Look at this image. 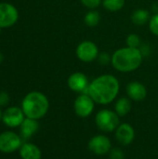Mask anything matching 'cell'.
I'll return each mask as SVG.
<instances>
[{"label": "cell", "mask_w": 158, "mask_h": 159, "mask_svg": "<svg viewBox=\"0 0 158 159\" xmlns=\"http://www.w3.org/2000/svg\"><path fill=\"white\" fill-rule=\"evenodd\" d=\"M119 91L118 80L111 75H104L94 79L88 87V95L99 104H108L117 96Z\"/></svg>", "instance_id": "obj_1"}, {"label": "cell", "mask_w": 158, "mask_h": 159, "mask_svg": "<svg viewBox=\"0 0 158 159\" xmlns=\"http://www.w3.org/2000/svg\"><path fill=\"white\" fill-rule=\"evenodd\" d=\"M142 62V55L137 48H123L116 50L112 58L114 67L120 72H131L140 67Z\"/></svg>", "instance_id": "obj_2"}, {"label": "cell", "mask_w": 158, "mask_h": 159, "mask_svg": "<svg viewBox=\"0 0 158 159\" xmlns=\"http://www.w3.org/2000/svg\"><path fill=\"white\" fill-rule=\"evenodd\" d=\"M49 108L46 95L39 91L29 92L21 102V109L26 117L38 120L44 117Z\"/></svg>", "instance_id": "obj_3"}, {"label": "cell", "mask_w": 158, "mask_h": 159, "mask_svg": "<svg viewBox=\"0 0 158 159\" xmlns=\"http://www.w3.org/2000/svg\"><path fill=\"white\" fill-rule=\"evenodd\" d=\"M97 127L104 132L115 130L119 126V116L111 110H101L95 117Z\"/></svg>", "instance_id": "obj_4"}, {"label": "cell", "mask_w": 158, "mask_h": 159, "mask_svg": "<svg viewBox=\"0 0 158 159\" xmlns=\"http://www.w3.org/2000/svg\"><path fill=\"white\" fill-rule=\"evenodd\" d=\"M21 145V139L16 132L8 130L0 134V152L10 154L20 150Z\"/></svg>", "instance_id": "obj_5"}, {"label": "cell", "mask_w": 158, "mask_h": 159, "mask_svg": "<svg viewBox=\"0 0 158 159\" xmlns=\"http://www.w3.org/2000/svg\"><path fill=\"white\" fill-rule=\"evenodd\" d=\"M19 19L18 9L9 3H0V28L14 25Z\"/></svg>", "instance_id": "obj_6"}, {"label": "cell", "mask_w": 158, "mask_h": 159, "mask_svg": "<svg viewBox=\"0 0 158 159\" xmlns=\"http://www.w3.org/2000/svg\"><path fill=\"white\" fill-rule=\"evenodd\" d=\"M25 115L21 108L11 106L7 108L2 115V122L8 128H17L21 125Z\"/></svg>", "instance_id": "obj_7"}, {"label": "cell", "mask_w": 158, "mask_h": 159, "mask_svg": "<svg viewBox=\"0 0 158 159\" xmlns=\"http://www.w3.org/2000/svg\"><path fill=\"white\" fill-rule=\"evenodd\" d=\"M88 149L97 156H103L111 151V141L104 135L94 136L88 142Z\"/></svg>", "instance_id": "obj_8"}, {"label": "cell", "mask_w": 158, "mask_h": 159, "mask_svg": "<svg viewBox=\"0 0 158 159\" xmlns=\"http://www.w3.org/2000/svg\"><path fill=\"white\" fill-rule=\"evenodd\" d=\"M94 101L88 94H82L78 96L74 102V111L79 117H88L93 112Z\"/></svg>", "instance_id": "obj_9"}, {"label": "cell", "mask_w": 158, "mask_h": 159, "mask_svg": "<svg viewBox=\"0 0 158 159\" xmlns=\"http://www.w3.org/2000/svg\"><path fill=\"white\" fill-rule=\"evenodd\" d=\"M76 55L82 61L90 62L98 56L97 46L90 41H84L80 43L76 49Z\"/></svg>", "instance_id": "obj_10"}, {"label": "cell", "mask_w": 158, "mask_h": 159, "mask_svg": "<svg viewBox=\"0 0 158 159\" xmlns=\"http://www.w3.org/2000/svg\"><path fill=\"white\" fill-rule=\"evenodd\" d=\"M68 87L75 92H87L88 94V80L82 73H74L68 78Z\"/></svg>", "instance_id": "obj_11"}, {"label": "cell", "mask_w": 158, "mask_h": 159, "mask_svg": "<svg viewBox=\"0 0 158 159\" xmlns=\"http://www.w3.org/2000/svg\"><path fill=\"white\" fill-rule=\"evenodd\" d=\"M115 130H116L115 131L116 140L122 145H129L133 142L135 138V131L134 129L128 123L120 124Z\"/></svg>", "instance_id": "obj_12"}, {"label": "cell", "mask_w": 158, "mask_h": 159, "mask_svg": "<svg viewBox=\"0 0 158 159\" xmlns=\"http://www.w3.org/2000/svg\"><path fill=\"white\" fill-rule=\"evenodd\" d=\"M127 92L130 99L140 102L145 99L147 90L145 87L140 82H131L127 87Z\"/></svg>", "instance_id": "obj_13"}, {"label": "cell", "mask_w": 158, "mask_h": 159, "mask_svg": "<svg viewBox=\"0 0 158 159\" xmlns=\"http://www.w3.org/2000/svg\"><path fill=\"white\" fill-rule=\"evenodd\" d=\"M38 129H39V125L37 120L26 117L24 118L21 125L20 126V136L23 139H29L37 132Z\"/></svg>", "instance_id": "obj_14"}, {"label": "cell", "mask_w": 158, "mask_h": 159, "mask_svg": "<svg viewBox=\"0 0 158 159\" xmlns=\"http://www.w3.org/2000/svg\"><path fill=\"white\" fill-rule=\"evenodd\" d=\"M20 156L22 159H41V150L34 143H26L20 148Z\"/></svg>", "instance_id": "obj_15"}, {"label": "cell", "mask_w": 158, "mask_h": 159, "mask_svg": "<svg viewBox=\"0 0 158 159\" xmlns=\"http://www.w3.org/2000/svg\"><path fill=\"white\" fill-rule=\"evenodd\" d=\"M130 109L131 103L130 101L127 98H121L115 103V113L119 116H125L127 114L129 113Z\"/></svg>", "instance_id": "obj_16"}, {"label": "cell", "mask_w": 158, "mask_h": 159, "mask_svg": "<svg viewBox=\"0 0 158 159\" xmlns=\"http://www.w3.org/2000/svg\"><path fill=\"white\" fill-rule=\"evenodd\" d=\"M131 19L135 24L142 25L149 20V12L144 9H138L132 14Z\"/></svg>", "instance_id": "obj_17"}, {"label": "cell", "mask_w": 158, "mask_h": 159, "mask_svg": "<svg viewBox=\"0 0 158 159\" xmlns=\"http://www.w3.org/2000/svg\"><path fill=\"white\" fill-rule=\"evenodd\" d=\"M125 5V0H103V6L110 11H117Z\"/></svg>", "instance_id": "obj_18"}, {"label": "cell", "mask_w": 158, "mask_h": 159, "mask_svg": "<svg viewBox=\"0 0 158 159\" xmlns=\"http://www.w3.org/2000/svg\"><path fill=\"white\" fill-rule=\"evenodd\" d=\"M100 21V14L97 11H89L85 16V23L89 27L96 26Z\"/></svg>", "instance_id": "obj_19"}, {"label": "cell", "mask_w": 158, "mask_h": 159, "mask_svg": "<svg viewBox=\"0 0 158 159\" xmlns=\"http://www.w3.org/2000/svg\"><path fill=\"white\" fill-rule=\"evenodd\" d=\"M140 43H141L140 37H139V35H137L135 34H129L127 38V44L130 48H138Z\"/></svg>", "instance_id": "obj_20"}, {"label": "cell", "mask_w": 158, "mask_h": 159, "mask_svg": "<svg viewBox=\"0 0 158 159\" xmlns=\"http://www.w3.org/2000/svg\"><path fill=\"white\" fill-rule=\"evenodd\" d=\"M110 154V158L111 159H124L125 158V154L124 152L119 149V148H114L111 149L109 152Z\"/></svg>", "instance_id": "obj_21"}, {"label": "cell", "mask_w": 158, "mask_h": 159, "mask_svg": "<svg viewBox=\"0 0 158 159\" xmlns=\"http://www.w3.org/2000/svg\"><path fill=\"white\" fill-rule=\"evenodd\" d=\"M150 30L152 31L153 34L156 35H158V14L153 16L150 20Z\"/></svg>", "instance_id": "obj_22"}, {"label": "cell", "mask_w": 158, "mask_h": 159, "mask_svg": "<svg viewBox=\"0 0 158 159\" xmlns=\"http://www.w3.org/2000/svg\"><path fill=\"white\" fill-rule=\"evenodd\" d=\"M9 95L6 91H0V107L6 106L9 102Z\"/></svg>", "instance_id": "obj_23"}, {"label": "cell", "mask_w": 158, "mask_h": 159, "mask_svg": "<svg viewBox=\"0 0 158 159\" xmlns=\"http://www.w3.org/2000/svg\"><path fill=\"white\" fill-rule=\"evenodd\" d=\"M81 2H82V4H83L84 6H86L87 7L95 8V7H97L101 4L102 0H81Z\"/></svg>", "instance_id": "obj_24"}, {"label": "cell", "mask_w": 158, "mask_h": 159, "mask_svg": "<svg viewBox=\"0 0 158 159\" xmlns=\"http://www.w3.org/2000/svg\"><path fill=\"white\" fill-rule=\"evenodd\" d=\"M3 60H4V56H3V54H2V53L0 52V63H1L2 61H3Z\"/></svg>", "instance_id": "obj_25"}, {"label": "cell", "mask_w": 158, "mask_h": 159, "mask_svg": "<svg viewBox=\"0 0 158 159\" xmlns=\"http://www.w3.org/2000/svg\"><path fill=\"white\" fill-rule=\"evenodd\" d=\"M2 115H3V112L0 109V121H2Z\"/></svg>", "instance_id": "obj_26"}, {"label": "cell", "mask_w": 158, "mask_h": 159, "mask_svg": "<svg viewBox=\"0 0 158 159\" xmlns=\"http://www.w3.org/2000/svg\"><path fill=\"white\" fill-rule=\"evenodd\" d=\"M1 29H2V28H0V34H1Z\"/></svg>", "instance_id": "obj_27"}]
</instances>
